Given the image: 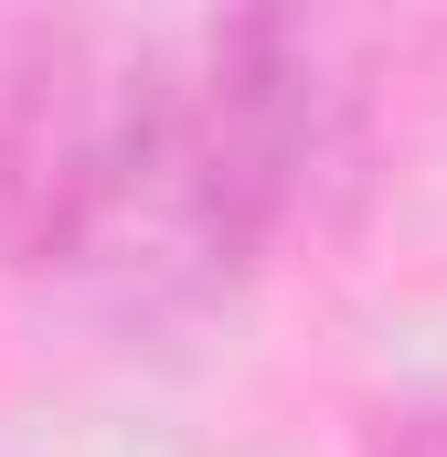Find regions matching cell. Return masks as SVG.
I'll list each match as a JSON object with an SVG mask.
<instances>
[{
  "label": "cell",
  "instance_id": "3957f363",
  "mask_svg": "<svg viewBox=\"0 0 447 457\" xmlns=\"http://www.w3.org/2000/svg\"><path fill=\"white\" fill-rule=\"evenodd\" d=\"M362 457H447V394H426V404H394V415L362 436Z\"/></svg>",
  "mask_w": 447,
  "mask_h": 457
},
{
  "label": "cell",
  "instance_id": "7a4b0ae2",
  "mask_svg": "<svg viewBox=\"0 0 447 457\" xmlns=\"http://www.w3.org/2000/svg\"><path fill=\"white\" fill-rule=\"evenodd\" d=\"M160 107V64L86 32L0 43V266H75Z\"/></svg>",
  "mask_w": 447,
  "mask_h": 457
},
{
  "label": "cell",
  "instance_id": "6da1fadb",
  "mask_svg": "<svg viewBox=\"0 0 447 457\" xmlns=\"http://www.w3.org/2000/svg\"><path fill=\"white\" fill-rule=\"evenodd\" d=\"M351 160L341 86L309 0H214L192 64H160V107L64 277L117 309H192L256 277Z\"/></svg>",
  "mask_w": 447,
  "mask_h": 457
}]
</instances>
